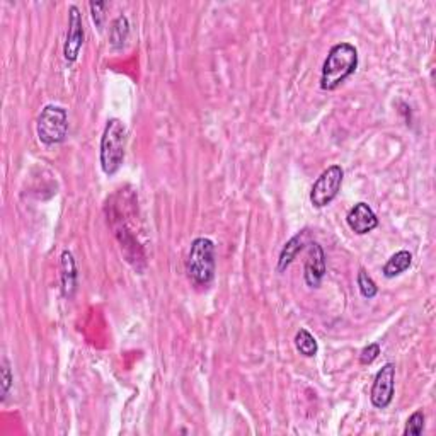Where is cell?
I'll return each mask as SVG.
<instances>
[{
    "instance_id": "6da1fadb",
    "label": "cell",
    "mask_w": 436,
    "mask_h": 436,
    "mask_svg": "<svg viewBox=\"0 0 436 436\" xmlns=\"http://www.w3.org/2000/svg\"><path fill=\"white\" fill-rule=\"evenodd\" d=\"M358 52L353 45L337 43L329 50L320 75V87L324 91H334L345 82L346 79L357 72Z\"/></svg>"
},
{
    "instance_id": "7a4b0ae2",
    "label": "cell",
    "mask_w": 436,
    "mask_h": 436,
    "mask_svg": "<svg viewBox=\"0 0 436 436\" xmlns=\"http://www.w3.org/2000/svg\"><path fill=\"white\" fill-rule=\"evenodd\" d=\"M126 150V128L121 120L113 118L106 125L103 137H101V167L106 176H114L120 171L125 160Z\"/></svg>"
},
{
    "instance_id": "3957f363",
    "label": "cell",
    "mask_w": 436,
    "mask_h": 436,
    "mask_svg": "<svg viewBox=\"0 0 436 436\" xmlns=\"http://www.w3.org/2000/svg\"><path fill=\"white\" fill-rule=\"evenodd\" d=\"M186 273L196 286H208L215 276V244L210 239H194L186 259Z\"/></svg>"
},
{
    "instance_id": "277c9868",
    "label": "cell",
    "mask_w": 436,
    "mask_h": 436,
    "mask_svg": "<svg viewBox=\"0 0 436 436\" xmlns=\"http://www.w3.org/2000/svg\"><path fill=\"white\" fill-rule=\"evenodd\" d=\"M38 138L45 145H58L67 138L69 131V114L62 106L48 104L40 113L36 123Z\"/></svg>"
},
{
    "instance_id": "5b68a950",
    "label": "cell",
    "mask_w": 436,
    "mask_h": 436,
    "mask_svg": "<svg viewBox=\"0 0 436 436\" xmlns=\"http://www.w3.org/2000/svg\"><path fill=\"white\" fill-rule=\"evenodd\" d=\"M342 177H345V171L337 164L328 167L323 174L317 177L311 191V203L315 208H324V206L331 205L336 200V196L341 191Z\"/></svg>"
},
{
    "instance_id": "8992f818",
    "label": "cell",
    "mask_w": 436,
    "mask_h": 436,
    "mask_svg": "<svg viewBox=\"0 0 436 436\" xmlns=\"http://www.w3.org/2000/svg\"><path fill=\"white\" fill-rule=\"evenodd\" d=\"M393 389H396V367L392 363L382 367L371 385L370 401L376 409H385L391 406L393 399Z\"/></svg>"
},
{
    "instance_id": "52a82bcc",
    "label": "cell",
    "mask_w": 436,
    "mask_h": 436,
    "mask_svg": "<svg viewBox=\"0 0 436 436\" xmlns=\"http://www.w3.org/2000/svg\"><path fill=\"white\" fill-rule=\"evenodd\" d=\"M84 45V24L80 11L75 6H70L69 9V31H67L65 48H63V57L72 63L79 58L80 48Z\"/></svg>"
},
{
    "instance_id": "ba28073f",
    "label": "cell",
    "mask_w": 436,
    "mask_h": 436,
    "mask_svg": "<svg viewBox=\"0 0 436 436\" xmlns=\"http://www.w3.org/2000/svg\"><path fill=\"white\" fill-rule=\"evenodd\" d=\"M303 278L308 286L317 288L323 281L325 274V254L324 249L317 242L308 244V252L306 259V268H303Z\"/></svg>"
},
{
    "instance_id": "9c48e42d",
    "label": "cell",
    "mask_w": 436,
    "mask_h": 436,
    "mask_svg": "<svg viewBox=\"0 0 436 436\" xmlns=\"http://www.w3.org/2000/svg\"><path fill=\"white\" fill-rule=\"evenodd\" d=\"M346 222H348L351 230L358 235H365L379 227V218H376L375 211L370 208V205H367V203L363 201L357 203V205L350 210Z\"/></svg>"
},
{
    "instance_id": "30bf717a",
    "label": "cell",
    "mask_w": 436,
    "mask_h": 436,
    "mask_svg": "<svg viewBox=\"0 0 436 436\" xmlns=\"http://www.w3.org/2000/svg\"><path fill=\"white\" fill-rule=\"evenodd\" d=\"M77 288V264L70 251L62 252V290L67 298H72Z\"/></svg>"
},
{
    "instance_id": "8fae6325",
    "label": "cell",
    "mask_w": 436,
    "mask_h": 436,
    "mask_svg": "<svg viewBox=\"0 0 436 436\" xmlns=\"http://www.w3.org/2000/svg\"><path fill=\"white\" fill-rule=\"evenodd\" d=\"M308 239V232L302 230L300 234L295 237H291L290 240L285 244V247L281 249V254H279V261H278V271H285L288 266L291 264V261L295 259V256L302 251L303 245L307 244Z\"/></svg>"
},
{
    "instance_id": "7c38bea8",
    "label": "cell",
    "mask_w": 436,
    "mask_h": 436,
    "mask_svg": "<svg viewBox=\"0 0 436 436\" xmlns=\"http://www.w3.org/2000/svg\"><path fill=\"white\" fill-rule=\"evenodd\" d=\"M410 262H413V254L409 251H399L385 262L384 266V276L385 278H396L399 274L404 273L410 268Z\"/></svg>"
},
{
    "instance_id": "4fadbf2b",
    "label": "cell",
    "mask_w": 436,
    "mask_h": 436,
    "mask_svg": "<svg viewBox=\"0 0 436 436\" xmlns=\"http://www.w3.org/2000/svg\"><path fill=\"white\" fill-rule=\"evenodd\" d=\"M128 35H130L128 19H126V16H120V18H116V21L113 23L111 33H109V40H111L113 48L116 50L123 48L126 40H128Z\"/></svg>"
},
{
    "instance_id": "5bb4252c",
    "label": "cell",
    "mask_w": 436,
    "mask_h": 436,
    "mask_svg": "<svg viewBox=\"0 0 436 436\" xmlns=\"http://www.w3.org/2000/svg\"><path fill=\"white\" fill-rule=\"evenodd\" d=\"M295 346H297L300 354H303V357L307 358L315 357L317 351H319V345H317L315 337L312 336L307 329H300L297 332V336H295Z\"/></svg>"
},
{
    "instance_id": "9a60e30c",
    "label": "cell",
    "mask_w": 436,
    "mask_h": 436,
    "mask_svg": "<svg viewBox=\"0 0 436 436\" xmlns=\"http://www.w3.org/2000/svg\"><path fill=\"white\" fill-rule=\"evenodd\" d=\"M357 281H358L359 294H362L365 298H374L375 295L379 294V288H376L375 281L370 278V274H368L365 269H359Z\"/></svg>"
},
{
    "instance_id": "2e32d148",
    "label": "cell",
    "mask_w": 436,
    "mask_h": 436,
    "mask_svg": "<svg viewBox=\"0 0 436 436\" xmlns=\"http://www.w3.org/2000/svg\"><path fill=\"white\" fill-rule=\"evenodd\" d=\"M425 430V413L423 410H416L413 413L406 423L404 427V435L406 436H419Z\"/></svg>"
},
{
    "instance_id": "e0dca14e",
    "label": "cell",
    "mask_w": 436,
    "mask_h": 436,
    "mask_svg": "<svg viewBox=\"0 0 436 436\" xmlns=\"http://www.w3.org/2000/svg\"><path fill=\"white\" fill-rule=\"evenodd\" d=\"M0 376H2V401H6L7 393H9L11 387H12V371H11V365L9 362H7V358L2 359V368H0Z\"/></svg>"
},
{
    "instance_id": "ac0fdd59",
    "label": "cell",
    "mask_w": 436,
    "mask_h": 436,
    "mask_svg": "<svg viewBox=\"0 0 436 436\" xmlns=\"http://www.w3.org/2000/svg\"><path fill=\"white\" fill-rule=\"evenodd\" d=\"M379 354L380 346L376 345V342H371V345H368L367 348H363L362 353H359V363H362V365H371V363L379 358Z\"/></svg>"
},
{
    "instance_id": "d6986e66",
    "label": "cell",
    "mask_w": 436,
    "mask_h": 436,
    "mask_svg": "<svg viewBox=\"0 0 436 436\" xmlns=\"http://www.w3.org/2000/svg\"><path fill=\"white\" fill-rule=\"evenodd\" d=\"M104 7H106V4H103V2H91L92 19H94L97 28L103 26V9H104Z\"/></svg>"
}]
</instances>
